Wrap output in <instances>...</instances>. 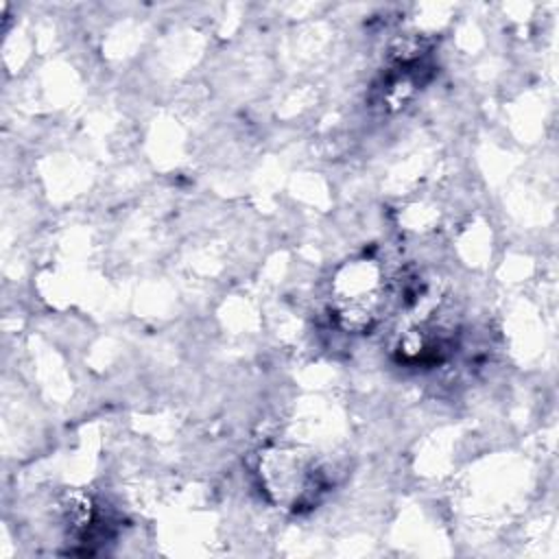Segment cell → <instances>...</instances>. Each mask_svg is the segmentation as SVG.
I'll return each instance as SVG.
<instances>
[{
    "instance_id": "obj_1",
    "label": "cell",
    "mask_w": 559,
    "mask_h": 559,
    "mask_svg": "<svg viewBox=\"0 0 559 559\" xmlns=\"http://www.w3.org/2000/svg\"><path fill=\"white\" fill-rule=\"evenodd\" d=\"M378 273L369 262L345 269L338 277V312L352 328L369 325L378 308Z\"/></svg>"
}]
</instances>
